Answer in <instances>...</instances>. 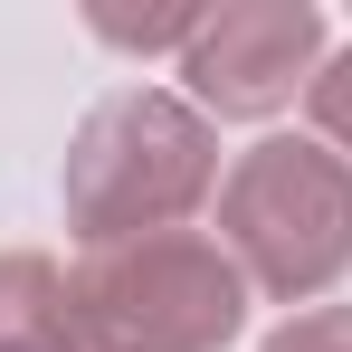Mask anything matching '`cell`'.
Masks as SVG:
<instances>
[{
	"label": "cell",
	"mask_w": 352,
	"mask_h": 352,
	"mask_svg": "<svg viewBox=\"0 0 352 352\" xmlns=\"http://www.w3.org/2000/svg\"><path fill=\"white\" fill-rule=\"evenodd\" d=\"M67 229L86 248L181 229L210 190H219V124L172 86H124L67 143Z\"/></svg>",
	"instance_id": "cell-1"
},
{
	"label": "cell",
	"mask_w": 352,
	"mask_h": 352,
	"mask_svg": "<svg viewBox=\"0 0 352 352\" xmlns=\"http://www.w3.org/2000/svg\"><path fill=\"white\" fill-rule=\"evenodd\" d=\"M219 248L267 305L333 295L352 276V162L314 133H267L219 181Z\"/></svg>",
	"instance_id": "cell-2"
},
{
	"label": "cell",
	"mask_w": 352,
	"mask_h": 352,
	"mask_svg": "<svg viewBox=\"0 0 352 352\" xmlns=\"http://www.w3.org/2000/svg\"><path fill=\"white\" fill-rule=\"evenodd\" d=\"M76 324H86V352H229L248 324V276L200 229L86 248Z\"/></svg>",
	"instance_id": "cell-3"
},
{
	"label": "cell",
	"mask_w": 352,
	"mask_h": 352,
	"mask_svg": "<svg viewBox=\"0 0 352 352\" xmlns=\"http://www.w3.org/2000/svg\"><path fill=\"white\" fill-rule=\"evenodd\" d=\"M324 58L333 48H324V10L314 0H229L181 48V76H190V105L210 124H267L314 86Z\"/></svg>",
	"instance_id": "cell-4"
},
{
	"label": "cell",
	"mask_w": 352,
	"mask_h": 352,
	"mask_svg": "<svg viewBox=\"0 0 352 352\" xmlns=\"http://www.w3.org/2000/svg\"><path fill=\"white\" fill-rule=\"evenodd\" d=\"M0 352H86L76 276L38 248H0Z\"/></svg>",
	"instance_id": "cell-5"
},
{
	"label": "cell",
	"mask_w": 352,
	"mask_h": 352,
	"mask_svg": "<svg viewBox=\"0 0 352 352\" xmlns=\"http://www.w3.org/2000/svg\"><path fill=\"white\" fill-rule=\"evenodd\" d=\"M200 19H210V10H190V0H172V10H115V0H86V29H96L105 48H124V58H181V48L200 38Z\"/></svg>",
	"instance_id": "cell-6"
},
{
	"label": "cell",
	"mask_w": 352,
	"mask_h": 352,
	"mask_svg": "<svg viewBox=\"0 0 352 352\" xmlns=\"http://www.w3.org/2000/svg\"><path fill=\"white\" fill-rule=\"evenodd\" d=\"M305 115H314V143H333L352 162V48H333V58L314 67V86H305Z\"/></svg>",
	"instance_id": "cell-7"
},
{
	"label": "cell",
	"mask_w": 352,
	"mask_h": 352,
	"mask_svg": "<svg viewBox=\"0 0 352 352\" xmlns=\"http://www.w3.org/2000/svg\"><path fill=\"white\" fill-rule=\"evenodd\" d=\"M257 352H352V305H305V314H286Z\"/></svg>",
	"instance_id": "cell-8"
}]
</instances>
